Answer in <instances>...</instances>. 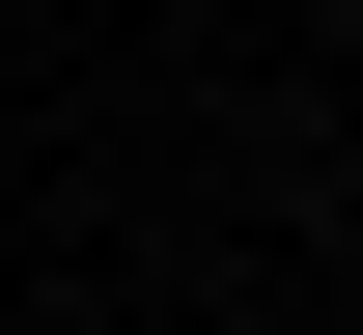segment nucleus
Here are the masks:
<instances>
[{"mask_svg":"<svg viewBox=\"0 0 363 335\" xmlns=\"http://www.w3.org/2000/svg\"><path fill=\"white\" fill-rule=\"evenodd\" d=\"M196 335H252V307H196Z\"/></svg>","mask_w":363,"mask_h":335,"instance_id":"f257e3e1","label":"nucleus"}]
</instances>
